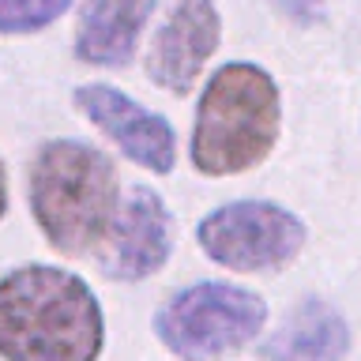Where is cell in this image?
<instances>
[{"mask_svg":"<svg viewBox=\"0 0 361 361\" xmlns=\"http://www.w3.org/2000/svg\"><path fill=\"white\" fill-rule=\"evenodd\" d=\"M106 316L90 282L56 264L0 279V361H98Z\"/></svg>","mask_w":361,"mask_h":361,"instance_id":"obj_1","label":"cell"},{"mask_svg":"<svg viewBox=\"0 0 361 361\" xmlns=\"http://www.w3.org/2000/svg\"><path fill=\"white\" fill-rule=\"evenodd\" d=\"M27 200L49 248L94 256L121 211L117 166L87 140H45L27 169Z\"/></svg>","mask_w":361,"mask_h":361,"instance_id":"obj_2","label":"cell"},{"mask_svg":"<svg viewBox=\"0 0 361 361\" xmlns=\"http://www.w3.org/2000/svg\"><path fill=\"white\" fill-rule=\"evenodd\" d=\"M282 98L267 68L230 61L200 90L188 158L203 177H237L264 166L279 143Z\"/></svg>","mask_w":361,"mask_h":361,"instance_id":"obj_3","label":"cell"},{"mask_svg":"<svg viewBox=\"0 0 361 361\" xmlns=\"http://www.w3.org/2000/svg\"><path fill=\"white\" fill-rule=\"evenodd\" d=\"M267 301L241 282H192L154 312V335L180 361H222L264 335Z\"/></svg>","mask_w":361,"mask_h":361,"instance_id":"obj_4","label":"cell"},{"mask_svg":"<svg viewBox=\"0 0 361 361\" xmlns=\"http://www.w3.org/2000/svg\"><path fill=\"white\" fill-rule=\"evenodd\" d=\"M305 241V222L271 200H233L196 222L200 252L241 275H279L301 256Z\"/></svg>","mask_w":361,"mask_h":361,"instance_id":"obj_5","label":"cell"},{"mask_svg":"<svg viewBox=\"0 0 361 361\" xmlns=\"http://www.w3.org/2000/svg\"><path fill=\"white\" fill-rule=\"evenodd\" d=\"M72 102L128 162L158 177L173 173L177 132L162 113L147 109L143 102H135L132 94H124L113 83H83V87H75Z\"/></svg>","mask_w":361,"mask_h":361,"instance_id":"obj_6","label":"cell"},{"mask_svg":"<svg viewBox=\"0 0 361 361\" xmlns=\"http://www.w3.org/2000/svg\"><path fill=\"white\" fill-rule=\"evenodd\" d=\"M173 252V214L151 185H132L121 200L109 237L94 252L98 271L113 282H143L158 275Z\"/></svg>","mask_w":361,"mask_h":361,"instance_id":"obj_7","label":"cell"},{"mask_svg":"<svg viewBox=\"0 0 361 361\" xmlns=\"http://www.w3.org/2000/svg\"><path fill=\"white\" fill-rule=\"evenodd\" d=\"M222 42L214 0H177L147 49V79L166 94H188Z\"/></svg>","mask_w":361,"mask_h":361,"instance_id":"obj_8","label":"cell"},{"mask_svg":"<svg viewBox=\"0 0 361 361\" xmlns=\"http://www.w3.org/2000/svg\"><path fill=\"white\" fill-rule=\"evenodd\" d=\"M158 0H83L75 23V61L94 68H124L140 49V38Z\"/></svg>","mask_w":361,"mask_h":361,"instance_id":"obj_9","label":"cell"},{"mask_svg":"<svg viewBox=\"0 0 361 361\" xmlns=\"http://www.w3.org/2000/svg\"><path fill=\"white\" fill-rule=\"evenodd\" d=\"M346 354L350 324L324 298L298 301L286 312V320L259 346V361H343Z\"/></svg>","mask_w":361,"mask_h":361,"instance_id":"obj_10","label":"cell"},{"mask_svg":"<svg viewBox=\"0 0 361 361\" xmlns=\"http://www.w3.org/2000/svg\"><path fill=\"white\" fill-rule=\"evenodd\" d=\"M68 8L72 0H0V34H38Z\"/></svg>","mask_w":361,"mask_h":361,"instance_id":"obj_11","label":"cell"},{"mask_svg":"<svg viewBox=\"0 0 361 361\" xmlns=\"http://www.w3.org/2000/svg\"><path fill=\"white\" fill-rule=\"evenodd\" d=\"M271 4H275V11L282 19L298 23V27H316L327 16L324 0H271Z\"/></svg>","mask_w":361,"mask_h":361,"instance_id":"obj_12","label":"cell"},{"mask_svg":"<svg viewBox=\"0 0 361 361\" xmlns=\"http://www.w3.org/2000/svg\"><path fill=\"white\" fill-rule=\"evenodd\" d=\"M8 214V173H4V162H0V219Z\"/></svg>","mask_w":361,"mask_h":361,"instance_id":"obj_13","label":"cell"}]
</instances>
